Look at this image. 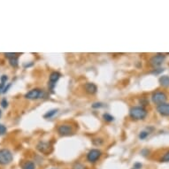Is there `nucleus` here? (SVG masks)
Listing matches in <instances>:
<instances>
[{
  "label": "nucleus",
  "mask_w": 169,
  "mask_h": 169,
  "mask_svg": "<svg viewBox=\"0 0 169 169\" xmlns=\"http://www.w3.org/2000/svg\"><path fill=\"white\" fill-rule=\"evenodd\" d=\"M58 133L59 136H70L72 133H73V128L70 125L67 124H62L59 125L58 127Z\"/></svg>",
  "instance_id": "8"
},
{
  "label": "nucleus",
  "mask_w": 169,
  "mask_h": 169,
  "mask_svg": "<svg viewBox=\"0 0 169 169\" xmlns=\"http://www.w3.org/2000/svg\"><path fill=\"white\" fill-rule=\"evenodd\" d=\"M167 99V96L163 91H155L151 96V100L156 105H162L164 104Z\"/></svg>",
  "instance_id": "3"
},
{
  "label": "nucleus",
  "mask_w": 169,
  "mask_h": 169,
  "mask_svg": "<svg viewBox=\"0 0 169 169\" xmlns=\"http://www.w3.org/2000/svg\"><path fill=\"white\" fill-rule=\"evenodd\" d=\"M13 154L8 149H1L0 150V165H8L13 160Z\"/></svg>",
  "instance_id": "2"
},
{
  "label": "nucleus",
  "mask_w": 169,
  "mask_h": 169,
  "mask_svg": "<svg viewBox=\"0 0 169 169\" xmlns=\"http://www.w3.org/2000/svg\"><path fill=\"white\" fill-rule=\"evenodd\" d=\"M157 111L162 116H169V104H162L157 106Z\"/></svg>",
  "instance_id": "10"
},
{
  "label": "nucleus",
  "mask_w": 169,
  "mask_h": 169,
  "mask_svg": "<svg viewBox=\"0 0 169 169\" xmlns=\"http://www.w3.org/2000/svg\"><path fill=\"white\" fill-rule=\"evenodd\" d=\"M92 143H93V144H95V145L98 146V145H101V144L104 143V141L101 138H95L92 140Z\"/></svg>",
  "instance_id": "20"
},
{
  "label": "nucleus",
  "mask_w": 169,
  "mask_h": 169,
  "mask_svg": "<svg viewBox=\"0 0 169 169\" xmlns=\"http://www.w3.org/2000/svg\"><path fill=\"white\" fill-rule=\"evenodd\" d=\"M149 135H150L149 131H142V132H140V134H139V138L141 140H143V139H145L146 137H148Z\"/></svg>",
  "instance_id": "16"
},
{
  "label": "nucleus",
  "mask_w": 169,
  "mask_h": 169,
  "mask_svg": "<svg viewBox=\"0 0 169 169\" xmlns=\"http://www.w3.org/2000/svg\"><path fill=\"white\" fill-rule=\"evenodd\" d=\"M5 133H6V128H5V126L0 124V136L5 135Z\"/></svg>",
  "instance_id": "21"
},
{
  "label": "nucleus",
  "mask_w": 169,
  "mask_h": 169,
  "mask_svg": "<svg viewBox=\"0 0 169 169\" xmlns=\"http://www.w3.org/2000/svg\"><path fill=\"white\" fill-rule=\"evenodd\" d=\"M37 151H39L41 153L43 154H49L52 152V146L50 143L48 142H39L37 145Z\"/></svg>",
  "instance_id": "6"
},
{
  "label": "nucleus",
  "mask_w": 169,
  "mask_h": 169,
  "mask_svg": "<svg viewBox=\"0 0 169 169\" xmlns=\"http://www.w3.org/2000/svg\"><path fill=\"white\" fill-rule=\"evenodd\" d=\"M18 58L17 57H15V58H11L10 59V65L12 66V67H16L17 66H18Z\"/></svg>",
  "instance_id": "18"
},
{
  "label": "nucleus",
  "mask_w": 169,
  "mask_h": 169,
  "mask_svg": "<svg viewBox=\"0 0 169 169\" xmlns=\"http://www.w3.org/2000/svg\"><path fill=\"white\" fill-rule=\"evenodd\" d=\"M72 169H86V166H84L83 164L81 163H75L74 166H73V168Z\"/></svg>",
  "instance_id": "19"
},
{
  "label": "nucleus",
  "mask_w": 169,
  "mask_h": 169,
  "mask_svg": "<svg viewBox=\"0 0 169 169\" xmlns=\"http://www.w3.org/2000/svg\"><path fill=\"white\" fill-rule=\"evenodd\" d=\"M132 169H135V168H132Z\"/></svg>",
  "instance_id": "31"
},
{
  "label": "nucleus",
  "mask_w": 169,
  "mask_h": 169,
  "mask_svg": "<svg viewBox=\"0 0 169 169\" xmlns=\"http://www.w3.org/2000/svg\"><path fill=\"white\" fill-rule=\"evenodd\" d=\"M104 106V104L102 103H94L92 105V108H101Z\"/></svg>",
  "instance_id": "23"
},
{
  "label": "nucleus",
  "mask_w": 169,
  "mask_h": 169,
  "mask_svg": "<svg viewBox=\"0 0 169 169\" xmlns=\"http://www.w3.org/2000/svg\"><path fill=\"white\" fill-rule=\"evenodd\" d=\"M101 155H102L101 151L98 149H92L87 154V160L90 163H95L100 159Z\"/></svg>",
  "instance_id": "5"
},
{
  "label": "nucleus",
  "mask_w": 169,
  "mask_h": 169,
  "mask_svg": "<svg viewBox=\"0 0 169 169\" xmlns=\"http://www.w3.org/2000/svg\"><path fill=\"white\" fill-rule=\"evenodd\" d=\"M1 115H2V112H1V110H0V117H1Z\"/></svg>",
  "instance_id": "30"
},
{
  "label": "nucleus",
  "mask_w": 169,
  "mask_h": 169,
  "mask_svg": "<svg viewBox=\"0 0 169 169\" xmlns=\"http://www.w3.org/2000/svg\"><path fill=\"white\" fill-rule=\"evenodd\" d=\"M10 87H11V83H9L7 86H5V89H4V91H3V93H4V94H5V93H6V92H7V90H8V89H9Z\"/></svg>",
  "instance_id": "29"
},
{
  "label": "nucleus",
  "mask_w": 169,
  "mask_h": 169,
  "mask_svg": "<svg viewBox=\"0 0 169 169\" xmlns=\"http://www.w3.org/2000/svg\"><path fill=\"white\" fill-rule=\"evenodd\" d=\"M134 168L135 169H141L142 168V164L141 163H135L134 164Z\"/></svg>",
  "instance_id": "27"
},
{
  "label": "nucleus",
  "mask_w": 169,
  "mask_h": 169,
  "mask_svg": "<svg viewBox=\"0 0 169 169\" xmlns=\"http://www.w3.org/2000/svg\"><path fill=\"white\" fill-rule=\"evenodd\" d=\"M0 80H1V82L5 83V82H6V81L8 80V77H7L6 75H2V76H1V78H0Z\"/></svg>",
  "instance_id": "26"
},
{
  "label": "nucleus",
  "mask_w": 169,
  "mask_h": 169,
  "mask_svg": "<svg viewBox=\"0 0 169 169\" xmlns=\"http://www.w3.org/2000/svg\"><path fill=\"white\" fill-rule=\"evenodd\" d=\"M58 109H52V110H50L49 112H47L44 115H43V117L45 118V119H50V118H52L55 114H57V113H58Z\"/></svg>",
  "instance_id": "13"
},
{
  "label": "nucleus",
  "mask_w": 169,
  "mask_h": 169,
  "mask_svg": "<svg viewBox=\"0 0 169 169\" xmlns=\"http://www.w3.org/2000/svg\"><path fill=\"white\" fill-rule=\"evenodd\" d=\"M44 93L42 90L40 89H33L31 90H29L28 93H26L25 95V98L27 99H29V100H35V99H39V98H42L43 96Z\"/></svg>",
  "instance_id": "4"
},
{
  "label": "nucleus",
  "mask_w": 169,
  "mask_h": 169,
  "mask_svg": "<svg viewBox=\"0 0 169 169\" xmlns=\"http://www.w3.org/2000/svg\"><path fill=\"white\" fill-rule=\"evenodd\" d=\"M60 76H61V75H60L58 72H52V73L50 75V77H49V87L50 89L52 90L56 85V82L59 80Z\"/></svg>",
  "instance_id": "9"
},
{
  "label": "nucleus",
  "mask_w": 169,
  "mask_h": 169,
  "mask_svg": "<svg viewBox=\"0 0 169 169\" xmlns=\"http://www.w3.org/2000/svg\"><path fill=\"white\" fill-rule=\"evenodd\" d=\"M5 87V83H4V82L0 83V93H3Z\"/></svg>",
  "instance_id": "25"
},
{
  "label": "nucleus",
  "mask_w": 169,
  "mask_h": 169,
  "mask_svg": "<svg viewBox=\"0 0 169 169\" xmlns=\"http://www.w3.org/2000/svg\"><path fill=\"white\" fill-rule=\"evenodd\" d=\"M159 81L160 83V85L163 87H169V76L168 75H162L159 77Z\"/></svg>",
  "instance_id": "12"
},
{
  "label": "nucleus",
  "mask_w": 169,
  "mask_h": 169,
  "mask_svg": "<svg viewBox=\"0 0 169 169\" xmlns=\"http://www.w3.org/2000/svg\"><path fill=\"white\" fill-rule=\"evenodd\" d=\"M161 162H169V151H167L160 159Z\"/></svg>",
  "instance_id": "17"
},
{
  "label": "nucleus",
  "mask_w": 169,
  "mask_h": 169,
  "mask_svg": "<svg viewBox=\"0 0 169 169\" xmlns=\"http://www.w3.org/2000/svg\"><path fill=\"white\" fill-rule=\"evenodd\" d=\"M22 169H35V163L32 161H27L22 166Z\"/></svg>",
  "instance_id": "14"
},
{
  "label": "nucleus",
  "mask_w": 169,
  "mask_h": 169,
  "mask_svg": "<svg viewBox=\"0 0 169 169\" xmlns=\"http://www.w3.org/2000/svg\"><path fill=\"white\" fill-rule=\"evenodd\" d=\"M84 89H85V90H86L87 93L91 94V95L95 94L96 91H98V87H96L95 84L92 83V82L86 83L85 85H84Z\"/></svg>",
  "instance_id": "11"
},
{
  "label": "nucleus",
  "mask_w": 169,
  "mask_h": 169,
  "mask_svg": "<svg viewBox=\"0 0 169 169\" xmlns=\"http://www.w3.org/2000/svg\"><path fill=\"white\" fill-rule=\"evenodd\" d=\"M7 105H8V102H7V100H6L5 98H3V99H2V101H1V106H2L3 108H6V107H7Z\"/></svg>",
  "instance_id": "24"
},
{
  "label": "nucleus",
  "mask_w": 169,
  "mask_h": 169,
  "mask_svg": "<svg viewBox=\"0 0 169 169\" xmlns=\"http://www.w3.org/2000/svg\"><path fill=\"white\" fill-rule=\"evenodd\" d=\"M129 116L136 120L143 119L147 116V111L143 106H133L129 110Z\"/></svg>",
  "instance_id": "1"
},
{
  "label": "nucleus",
  "mask_w": 169,
  "mask_h": 169,
  "mask_svg": "<svg viewBox=\"0 0 169 169\" xmlns=\"http://www.w3.org/2000/svg\"><path fill=\"white\" fill-rule=\"evenodd\" d=\"M166 56L164 54H157L155 56H152L150 59V65L153 67H157L162 65V63L165 61Z\"/></svg>",
  "instance_id": "7"
},
{
  "label": "nucleus",
  "mask_w": 169,
  "mask_h": 169,
  "mask_svg": "<svg viewBox=\"0 0 169 169\" xmlns=\"http://www.w3.org/2000/svg\"><path fill=\"white\" fill-rule=\"evenodd\" d=\"M5 56L6 58H8L9 59L14 58L15 57H17V53H13V52H8V53H5Z\"/></svg>",
  "instance_id": "22"
},
{
  "label": "nucleus",
  "mask_w": 169,
  "mask_h": 169,
  "mask_svg": "<svg viewBox=\"0 0 169 169\" xmlns=\"http://www.w3.org/2000/svg\"><path fill=\"white\" fill-rule=\"evenodd\" d=\"M103 119L105 120V121H107V122H111V121H113V120H114L113 116H112L109 113H104L103 114Z\"/></svg>",
  "instance_id": "15"
},
{
  "label": "nucleus",
  "mask_w": 169,
  "mask_h": 169,
  "mask_svg": "<svg viewBox=\"0 0 169 169\" xmlns=\"http://www.w3.org/2000/svg\"><path fill=\"white\" fill-rule=\"evenodd\" d=\"M163 71H164L163 68H158V70H156V69H155V71H153L152 73H153V74H159V73H160V72H163Z\"/></svg>",
  "instance_id": "28"
}]
</instances>
